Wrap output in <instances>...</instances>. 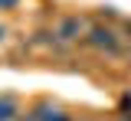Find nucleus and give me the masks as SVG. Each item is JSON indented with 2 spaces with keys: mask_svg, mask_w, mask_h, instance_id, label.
I'll list each match as a JSON object with an SVG mask.
<instances>
[{
  "mask_svg": "<svg viewBox=\"0 0 131 121\" xmlns=\"http://www.w3.org/2000/svg\"><path fill=\"white\" fill-rule=\"evenodd\" d=\"M125 52H128V56H131V39H128V49H125Z\"/></svg>",
  "mask_w": 131,
  "mask_h": 121,
  "instance_id": "8",
  "label": "nucleus"
},
{
  "mask_svg": "<svg viewBox=\"0 0 131 121\" xmlns=\"http://www.w3.org/2000/svg\"><path fill=\"white\" fill-rule=\"evenodd\" d=\"M3 39H7V26L0 23V43H3Z\"/></svg>",
  "mask_w": 131,
  "mask_h": 121,
  "instance_id": "7",
  "label": "nucleus"
},
{
  "mask_svg": "<svg viewBox=\"0 0 131 121\" xmlns=\"http://www.w3.org/2000/svg\"><path fill=\"white\" fill-rule=\"evenodd\" d=\"M85 43H89V46H95V49H102V52H108V56H118V52H121V36H118V30L105 26V23L89 26Z\"/></svg>",
  "mask_w": 131,
  "mask_h": 121,
  "instance_id": "1",
  "label": "nucleus"
},
{
  "mask_svg": "<svg viewBox=\"0 0 131 121\" xmlns=\"http://www.w3.org/2000/svg\"><path fill=\"white\" fill-rule=\"evenodd\" d=\"M20 0H0V10H16Z\"/></svg>",
  "mask_w": 131,
  "mask_h": 121,
  "instance_id": "4",
  "label": "nucleus"
},
{
  "mask_svg": "<svg viewBox=\"0 0 131 121\" xmlns=\"http://www.w3.org/2000/svg\"><path fill=\"white\" fill-rule=\"evenodd\" d=\"M121 26H125V33H128V39H131V20H125Z\"/></svg>",
  "mask_w": 131,
  "mask_h": 121,
  "instance_id": "6",
  "label": "nucleus"
},
{
  "mask_svg": "<svg viewBox=\"0 0 131 121\" xmlns=\"http://www.w3.org/2000/svg\"><path fill=\"white\" fill-rule=\"evenodd\" d=\"M13 118H16V102L10 95H3L0 98V121H13Z\"/></svg>",
  "mask_w": 131,
  "mask_h": 121,
  "instance_id": "3",
  "label": "nucleus"
},
{
  "mask_svg": "<svg viewBox=\"0 0 131 121\" xmlns=\"http://www.w3.org/2000/svg\"><path fill=\"white\" fill-rule=\"evenodd\" d=\"M98 13H102V17H108V20H115V17H118V10H115V7H102Z\"/></svg>",
  "mask_w": 131,
  "mask_h": 121,
  "instance_id": "5",
  "label": "nucleus"
},
{
  "mask_svg": "<svg viewBox=\"0 0 131 121\" xmlns=\"http://www.w3.org/2000/svg\"><path fill=\"white\" fill-rule=\"evenodd\" d=\"M89 33V20L79 17V13H72V17H59L56 23V39L59 43H75L79 36Z\"/></svg>",
  "mask_w": 131,
  "mask_h": 121,
  "instance_id": "2",
  "label": "nucleus"
},
{
  "mask_svg": "<svg viewBox=\"0 0 131 121\" xmlns=\"http://www.w3.org/2000/svg\"><path fill=\"white\" fill-rule=\"evenodd\" d=\"M125 121H131V115H125Z\"/></svg>",
  "mask_w": 131,
  "mask_h": 121,
  "instance_id": "9",
  "label": "nucleus"
}]
</instances>
